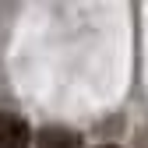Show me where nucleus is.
I'll return each instance as SVG.
<instances>
[{
	"instance_id": "obj_3",
	"label": "nucleus",
	"mask_w": 148,
	"mask_h": 148,
	"mask_svg": "<svg viewBox=\"0 0 148 148\" xmlns=\"http://www.w3.org/2000/svg\"><path fill=\"white\" fill-rule=\"evenodd\" d=\"M106 148H113V145H106Z\"/></svg>"
},
{
	"instance_id": "obj_2",
	"label": "nucleus",
	"mask_w": 148,
	"mask_h": 148,
	"mask_svg": "<svg viewBox=\"0 0 148 148\" xmlns=\"http://www.w3.org/2000/svg\"><path fill=\"white\" fill-rule=\"evenodd\" d=\"M35 141H39V148H78L81 145V138L67 127H46V131H39Z\"/></svg>"
},
{
	"instance_id": "obj_1",
	"label": "nucleus",
	"mask_w": 148,
	"mask_h": 148,
	"mask_svg": "<svg viewBox=\"0 0 148 148\" xmlns=\"http://www.w3.org/2000/svg\"><path fill=\"white\" fill-rule=\"evenodd\" d=\"M28 145V127L21 116L0 113V148H25Z\"/></svg>"
}]
</instances>
